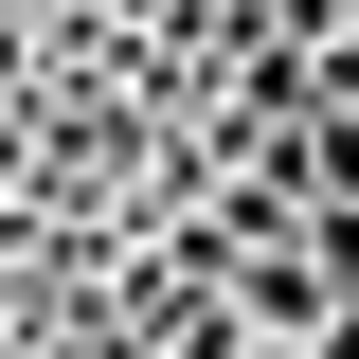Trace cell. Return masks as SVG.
<instances>
[{"instance_id": "6da1fadb", "label": "cell", "mask_w": 359, "mask_h": 359, "mask_svg": "<svg viewBox=\"0 0 359 359\" xmlns=\"http://www.w3.org/2000/svg\"><path fill=\"white\" fill-rule=\"evenodd\" d=\"M0 18H54V0H0Z\"/></svg>"}]
</instances>
